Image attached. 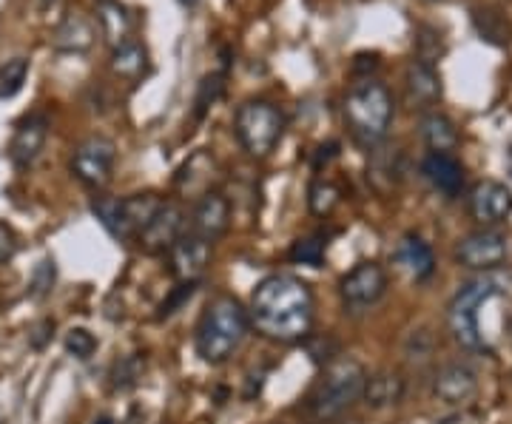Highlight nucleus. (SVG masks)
<instances>
[{
	"instance_id": "obj_1",
	"label": "nucleus",
	"mask_w": 512,
	"mask_h": 424,
	"mask_svg": "<svg viewBox=\"0 0 512 424\" xmlns=\"http://www.w3.org/2000/svg\"><path fill=\"white\" fill-rule=\"evenodd\" d=\"M251 325L274 342H299L313 328V291L293 274H271L251 294Z\"/></svg>"
},
{
	"instance_id": "obj_2",
	"label": "nucleus",
	"mask_w": 512,
	"mask_h": 424,
	"mask_svg": "<svg viewBox=\"0 0 512 424\" xmlns=\"http://www.w3.org/2000/svg\"><path fill=\"white\" fill-rule=\"evenodd\" d=\"M248 328L251 319L248 311L239 305V299L228 294L214 296L197 322V336H194L197 356L205 365H225L245 342Z\"/></svg>"
},
{
	"instance_id": "obj_3",
	"label": "nucleus",
	"mask_w": 512,
	"mask_h": 424,
	"mask_svg": "<svg viewBox=\"0 0 512 424\" xmlns=\"http://www.w3.org/2000/svg\"><path fill=\"white\" fill-rule=\"evenodd\" d=\"M342 111H345V123H348L350 134L362 146L373 148L382 143L390 126H393L396 103H393V94L382 80L365 77V80L353 83Z\"/></svg>"
},
{
	"instance_id": "obj_4",
	"label": "nucleus",
	"mask_w": 512,
	"mask_h": 424,
	"mask_svg": "<svg viewBox=\"0 0 512 424\" xmlns=\"http://www.w3.org/2000/svg\"><path fill=\"white\" fill-rule=\"evenodd\" d=\"M507 291H510V277H501V274H487V277H478L467 285H461V291L453 296V302L447 308V325H450V333L461 348L476 353L490 351V345L481 333V325H478V311L490 299L507 294Z\"/></svg>"
},
{
	"instance_id": "obj_5",
	"label": "nucleus",
	"mask_w": 512,
	"mask_h": 424,
	"mask_svg": "<svg viewBox=\"0 0 512 424\" xmlns=\"http://www.w3.org/2000/svg\"><path fill=\"white\" fill-rule=\"evenodd\" d=\"M365 379V368L356 359L330 362L311 393L313 416L322 422H330V419H339L342 413H348L350 407L362 399Z\"/></svg>"
},
{
	"instance_id": "obj_6",
	"label": "nucleus",
	"mask_w": 512,
	"mask_h": 424,
	"mask_svg": "<svg viewBox=\"0 0 512 424\" xmlns=\"http://www.w3.org/2000/svg\"><path fill=\"white\" fill-rule=\"evenodd\" d=\"M165 205V200L154 191L146 194H131L126 200L117 197H97L92 203V214L100 220V225L117 240H137L143 234L154 214Z\"/></svg>"
},
{
	"instance_id": "obj_7",
	"label": "nucleus",
	"mask_w": 512,
	"mask_h": 424,
	"mask_svg": "<svg viewBox=\"0 0 512 424\" xmlns=\"http://www.w3.org/2000/svg\"><path fill=\"white\" fill-rule=\"evenodd\" d=\"M234 129L242 148L256 160H265L285 134V117L268 100H245L234 114Z\"/></svg>"
},
{
	"instance_id": "obj_8",
	"label": "nucleus",
	"mask_w": 512,
	"mask_h": 424,
	"mask_svg": "<svg viewBox=\"0 0 512 424\" xmlns=\"http://www.w3.org/2000/svg\"><path fill=\"white\" fill-rule=\"evenodd\" d=\"M507 257H510V240H507V234L493 231V228L473 231L456 245V262L470 271L493 274L495 268H501L507 262Z\"/></svg>"
},
{
	"instance_id": "obj_9",
	"label": "nucleus",
	"mask_w": 512,
	"mask_h": 424,
	"mask_svg": "<svg viewBox=\"0 0 512 424\" xmlns=\"http://www.w3.org/2000/svg\"><path fill=\"white\" fill-rule=\"evenodd\" d=\"M114 160H117V146L109 137L94 134L89 140H83L74 148L72 154V174L86 185V188H106L111 183V171H114Z\"/></svg>"
},
{
	"instance_id": "obj_10",
	"label": "nucleus",
	"mask_w": 512,
	"mask_h": 424,
	"mask_svg": "<svg viewBox=\"0 0 512 424\" xmlns=\"http://www.w3.org/2000/svg\"><path fill=\"white\" fill-rule=\"evenodd\" d=\"M387 291V271L379 262H359L339 282V296L350 311H367L373 308Z\"/></svg>"
},
{
	"instance_id": "obj_11",
	"label": "nucleus",
	"mask_w": 512,
	"mask_h": 424,
	"mask_svg": "<svg viewBox=\"0 0 512 424\" xmlns=\"http://www.w3.org/2000/svg\"><path fill=\"white\" fill-rule=\"evenodd\" d=\"M512 214V191L498 180H481L470 191V217L481 228H495Z\"/></svg>"
},
{
	"instance_id": "obj_12",
	"label": "nucleus",
	"mask_w": 512,
	"mask_h": 424,
	"mask_svg": "<svg viewBox=\"0 0 512 424\" xmlns=\"http://www.w3.org/2000/svg\"><path fill=\"white\" fill-rule=\"evenodd\" d=\"M183 225V208L174 203H165L163 208L154 214V220L143 228V234L137 237V242H140V248H143L146 254H163V251H171V245L183 237Z\"/></svg>"
},
{
	"instance_id": "obj_13",
	"label": "nucleus",
	"mask_w": 512,
	"mask_h": 424,
	"mask_svg": "<svg viewBox=\"0 0 512 424\" xmlns=\"http://www.w3.org/2000/svg\"><path fill=\"white\" fill-rule=\"evenodd\" d=\"M171 271L180 282H197L211 262V242L202 240L200 234L188 231L171 245Z\"/></svg>"
},
{
	"instance_id": "obj_14",
	"label": "nucleus",
	"mask_w": 512,
	"mask_h": 424,
	"mask_svg": "<svg viewBox=\"0 0 512 424\" xmlns=\"http://www.w3.org/2000/svg\"><path fill=\"white\" fill-rule=\"evenodd\" d=\"M433 393L444 405H467L478 393V373L470 365H444L433 379Z\"/></svg>"
},
{
	"instance_id": "obj_15",
	"label": "nucleus",
	"mask_w": 512,
	"mask_h": 424,
	"mask_svg": "<svg viewBox=\"0 0 512 424\" xmlns=\"http://www.w3.org/2000/svg\"><path fill=\"white\" fill-rule=\"evenodd\" d=\"M228 225H231V203L222 197L220 191H205L194 205L191 231L200 234L202 240L214 242L228 231Z\"/></svg>"
},
{
	"instance_id": "obj_16",
	"label": "nucleus",
	"mask_w": 512,
	"mask_h": 424,
	"mask_svg": "<svg viewBox=\"0 0 512 424\" xmlns=\"http://www.w3.org/2000/svg\"><path fill=\"white\" fill-rule=\"evenodd\" d=\"M46 137H49V123L43 114H32L26 117L12 137V146H9V160L18 168H29L40 157V151L46 146Z\"/></svg>"
},
{
	"instance_id": "obj_17",
	"label": "nucleus",
	"mask_w": 512,
	"mask_h": 424,
	"mask_svg": "<svg viewBox=\"0 0 512 424\" xmlns=\"http://www.w3.org/2000/svg\"><path fill=\"white\" fill-rule=\"evenodd\" d=\"M404 86H407V97H410L413 109L427 111L441 100V74L430 63L410 60V66L404 72Z\"/></svg>"
},
{
	"instance_id": "obj_18",
	"label": "nucleus",
	"mask_w": 512,
	"mask_h": 424,
	"mask_svg": "<svg viewBox=\"0 0 512 424\" xmlns=\"http://www.w3.org/2000/svg\"><path fill=\"white\" fill-rule=\"evenodd\" d=\"M94 37L97 35H94L92 20L80 12H69L57 23L52 46H55V52H66V55H86L94 46Z\"/></svg>"
},
{
	"instance_id": "obj_19",
	"label": "nucleus",
	"mask_w": 512,
	"mask_h": 424,
	"mask_svg": "<svg viewBox=\"0 0 512 424\" xmlns=\"http://www.w3.org/2000/svg\"><path fill=\"white\" fill-rule=\"evenodd\" d=\"M421 174L430 180V185L447 194V197H456L458 191L464 188V166L458 163L453 154H439V151H430L421 163Z\"/></svg>"
},
{
	"instance_id": "obj_20",
	"label": "nucleus",
	"mask_w": 512,
	"mask_h": 424,
	"mask_svg": "<svg viewBox=\"0 0 512 424\" xmlns=\"http://www.w3.org/2000/svg\"><path fill=\"white\" fill-rule=\"evenodd\" d=\"M404 385L402 373L396 370H379L373 376L365 379V390H362V402L373 410H384V407L399 405L404 399Z\"/></svg>"
},
{
	"instance_id": "obj_21",
	"label": "nucleus",
	"mask_w": 512,
	"mask_h": 424,
	"mask_svg": "<svg viewBox=\"0 0 512 424\" xmlns=\"http://www.w3.org/2000/svg\"><path fill=\"white\" fill-rule=\"evenodd\" d=\"M97 23H100V35L109 43L111 49L123 46L131 40V15L120 0H97Z\"/></svg>"
},
{
	"instance_id": "obj_22",
	"label": "nucleus",
	"mask_w": 512,
	"mask_h": 424,
	"mask_svg": "<svg viewBox=\"0 0 512 424\" xmlns=\"http://www.w3.org/2000/svg\"><path fill=\"white\" fill-rule=\"evenodd\" d=\"M396 262H399L404 271L416 279V282L430 279L433 277V271H436L433 248L421 240V237H413V234H407V237L399 242V248H396Z\"/></svg>"
},
{
	"instance_id": "obj_23",
	"label": "nucleus",
	"mask_w": 512,
	"mask_h": 424,
	"mask_svg": "<svg viewBox=\"0 0 512 424\" xmlns=\"http://www.w3.org/2000/svg\"><path fill=\"white\" fill-rule=\"evenodd\" d=\"M419 131H421V140L427 143V148H430V151L450 154V151L458 146L456 123H453L447 114H439V111H427V114L421 117Z\"/></svg>"
},
{
	"instance_id": "obj_24",
	"label": "nucleus",
	"mask_w": 512,
	"mask_h": 424,
	"mask_svg": "<svg viewBox=\"0 0 512 424\" xmlns=\"http://www.w3.org/2000/svg\"><path fill=\"white\" fill-rule=\"evenodd\" d=\"M473 26H476L481 40H487L493 46H510L512 43V23L504 12H498L493 6L473 9Z\"/></svg>"
},
{
	"instance_id": "obj_25",
	"label": "nucleus",
	"mask_w": 512,
	"mask_h": 424,
	"mask_svg": "<svg viewBox=\"0 0 512 424\" xmlns=\"http://www.w3.org/2000/svg\"><path fill=\"white\" fill-rule=\"evenodd\" d=\"M111 72L123 80H137L148 72V49L137 40H128L123 46L111 49Z\"/></svg>"
},
{
	"instance_id": "obj_26",
	"label": "nucleus",
	"mask_w": 512,
	"mask_h": 424,
	"mask_svg": "<svg viewBox=\"0 0 512 424\" xmlns=\"http://www.w3.org/2000/svg\"><path fill=\"white\" fill-rule=\"evenodd\" d=\"M29 77V60L12 57L0 66V100H12Z\"/></svg>"
},
{
	"instance_id": "obj_27",
	"label": "nucleus",
	"mask_w": 512,
	"mask_h": 424,
	"mask_svg": "<svg viewBox=\"0 0 512 424\" xmlns=\"http://www.w3.org/2000/svg\"><path fill=\"white\" fill-rule=\"evenodd\" d=\"M444 52H447V46H444V37L439 35V29H433V26L416 29V60L436 66V60L444 57Z\"/></svg>"
},
{
	"instance_id": "obj_28",
	"label": "nucleus",
	"mask_w": 512,
	"mask_h": 424,
	"mask_svg": "<svg viewBox=\"0 0 512 424\" xmlns=\"http://www.w3.org/2000/svg\"><path fill=\"white\" fill-rule=\"evenodd\" d=\"M308 205L316 217H330L333 208L339 205V188L328 180H313L311 188H308Z\"/></svg>"
},
{
	"instance_id": "obj_29",
	"label": "nucleus",
	"mask_w": 512,
	"mask_h": 424,
	"mask_svg": "<svg viewBox=\"0 0 512 424\" xmlns=\"http://www.w3.org/2000/svg\"><path fill=\"white\" fill-rule=\"evenodd\" d=\"M143 370H146V359H140V356H126V359H120V362L111 368V388L131 390L140 379H143Z\"/></svg>"
},
{
	"instance_id": "obj_30",
	"label": "nucleus",
	"mask_w": 512,
	"mask_h": 424,
	"mask_svg": "<svg viewBox=\"0 0 512 424\" xmlns=\"http://www.w3.org/2000/svg\"><path fill=\"white\" fill-rule=\"evenodd\" d=\"M288 257L296 265H311V268H319L325 262V242L319 237H302L291 245Z\"/></svg>"
},
{
	"instance_id": "obj_31",
	"label": "nucleus",
	"mask_w": 512,
	"mask_h": 424,
	"mask_svg": "<svg viewBox=\"0 0 512 424\" xmlns=\"http://www.w3.org/2000/svg\"><path fill=\"white\" fill-rule=\"evenodd\" d=\"M63 345L74 359H92V353L97 351V336L92 331H86V328H72L66 333Z\"/></svg>"
},
{
	"instance_id": "obj_32",
	"label": "nucleus",
	"mask_w": 512,
	"mask_h": 424,
	"mask_svg": "<svg viewBox=\"0 0 512 424\" xmlns=\"http://www.w3.org/2000/svg\"><path fill=\"white\" fill-rule=\"evenodd\" d=\"M55 277H57L55 259H43V262L35 268V274H32V282H29V296H32V299H43V296L55 288Z\"/></svg>"
},
{
	"instance_id": "obj_33",
	"label": "nucleus",
	"mask_w": 512,
	"mask_h": 424,
	"mask_svg": "<svg viewBox=\"0 0 512 424\" xmlns=\"http://www.w3.org/2000/svg\"><path fill=\"white\" fill-rule=\"evenodd\" d=\"M222 94V77L220 74H208L202 77L200 92H197V117H202L205 111L211 109Z\"/></svg>"
},
{
	"instance_id": "obj_34",
	"label": "nucleus",
	"mask_w": 512,
	"mask_h": 424,
	"mask_svg": "<svg viewBox=\"0 0 512 424\" xmlns=\"http://www.w3.org/2000/svg\"><path fill=\"white\" fill-rule=\"evenodd\" d=\"M194 282H180L177 288H174V294L168 296V302H163L160 305V316H171V314H177V308L183 305L185 299H191V294H194Z\"/></svg>"
},
{
	"instance_id": "obj_35",
	"label": "nucleus",
	"mask_w": 512,
	"mask_h": 424,
	"mask_svg": "<svg viewBox=\"0 0 512 424\" xmlns=\"http://www.w3.org/2000/svg\"><path fill=\"white\" fill-rule=\"evenodd\" d=\"M18 234L12 225L0 222V262H9V259L18 254Z\"/></svg>"
},
{
	"instance_id": "obj_36",
	"label": "nucleus",
	"mask_w": 512,
	"mask_h": 424,
	"mask_svg": "<svg viewBox=\"0 0 512 424\" xmlns=\"http://www.w3.org/2000/svg\"><path fill=\"white\" fill-rule=\"evenodd\" d=\"M376 69H379V55H376V52H373V55H370V52H362V55H356V60H353V72L359 74L362 80L370 77Z\"/></svg>"
},
{
	"instance_id": "obj_37",
	"label": "nucleus",
	"mask_w": 512,
	"mask_h": 424,
	"mask_svg": "<svg viewBox=\"0 0 512 424\" xmlns=\"http://www.w3.org/2000/svg\"><path fill=\"white\" fill-rule=\"evenodd\" d=\"M52 331H55V325H52L49 319H43V322L37 325V328H35L37 336H32V345H35L37 351H40V348H43V345H46V342L52 339Z\"/></svg>"
},
{
	"instance_id": "obj_38",
	"label": "nucleus",
	"mask_w": 512,
	"mask_h": 424,
	"mask_svg": "<svg viewBox=\"0 0 512 424\" xmlns=\"http://www.w3.org/2000/svg\"><path fill=\"white\" fill-rule=\"evenodd\" d=\"M316 151H319V154H316V168H322V163L328 166L330 160L339 154V146H336V143H328V146H319Z\"/></svg>"
},
{
	"instance_id": "obj_39",
	"label": "nucleus",
	"mask_w": 512,
	"mask_h": 424,
	"mask_svg": "<svg viewBox=\"0 0 512 424\" xmlns=\"http://www.w3.org/2000/svg\"><path fill=\"white\" fill-rule=\"evenodd\" d=\"M94 424H114V422H111L109 416H100V419H97V422H94Z\"/></svg>"
},
{
	"instance_id": "obj_40",
	"label": "nucleus",
	"mask_w": 512,
	"mask_h": 424,
	"mask_svg": "<svg viewBox=\"0 0 512 424\" xmlns=\"http://www.w3.org/2000/svg\"><path fill=\"white\" fill-rule=\"evenodd\" d=\"M180 3H183V6H194L197 0H180Z\"/></svg>"
},
{
	"instance_id": "obj_41",
	"label": "nucleus",
	"mask_w": 512,
	"mask_h": 424,
	"mask_svg": "<svg viewBox=\"0 0 512 424\" xmlns=\"http://www.w3.org/2000/svg\"><path fill=\"white\" fill-rule=\"evenodd\" d=\"M49 3H52V6H55L57 0H43V9H46V6H49Z\"/></svg>"
},
{
	"instance_id": "obj_42",
	"label": "nucleus",
	"mask_w": 512,
	"mask_h": 424,
	"mask_svg": "<svg viewBox=\"0 0 512 424\" xmlns=\"http://www.w3.org/2000/svg\"><path fill=\"white\" fill-rule=\"evenodd\" d=\"M510 333H512V322H510Z\"/></svg>"
}]
</instances>
